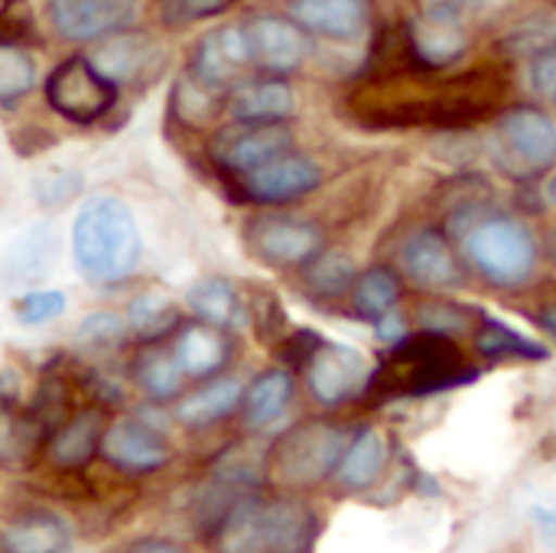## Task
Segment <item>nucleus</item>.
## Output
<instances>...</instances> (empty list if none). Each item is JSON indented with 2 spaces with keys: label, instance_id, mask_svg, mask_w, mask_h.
<instances>
[{
  "label": "nucleus",
  "instance_id": "f257e3e1",
  "mask_svg": "<svg viewBox=\"0 0 556 553\" xmlns=\"http://www.w3.org/2000/svg\"><path fill=\"white\" fill-rule=\"evenodd\" d=\"M450 225L453 228L446 235L485 284L498 290H518L534 277L541 251L521 218L505 212H479L469 205L456 212Z\"/></svg>",
  "mask_w": 556,
  "mask_h": 553
},
{
  "label": "nucleus",
  "instance_id": "f03ea898",
  "mask_svg": "<svg viewBox=\"0 0 556 553\" xmlns=\"http://www.w3.org/2000/svg\"><path fill=\"white\" fill-rule=\"evenodd\" d=\"M479 372L466 362L459 345L450 336L417 332L404 336L388 349L381 365L371 372L368 391L381 401L394 398H433L450 388H463Z\"/></svg>",
  "mask_w": 556,
  "mask_h": 553
},
{
  "label": "nucleus",
  "instance_id": "7ed1b4c3",
  "mask_svg": "<svg viewBox=\"0 0 556 553\" xmlns=\"http://www.w3.org/2000/svg\"><path fill=\"white\" fill-rule=\"evenodd\" d=\"M140 228L130 205L117 196L85 202L72 225V257L85 280L121 284L137 271Z\"/></svg>",
  "mask_w": 556,
  "mask_h": 553
},
{
  "label": "nucleus",
  "instance_id": "20e7f679",
  "mask_svg": "<svg viewBox=\"0 0 556 553\" xmlns=\"http://www.w3.org/2000/svg\"><path fill=\"white\" fill-rule=\"evenodd\" d=\"M316 512L300 499H238L218 521V553H309Z\"/></svg>",
  "mask_w": 556,
  "mask_h": 553
},
{
  "label": "nucleus",
  "instance_id": "39448f33",
  "mask_svg": "<svg viewBox=\"0 0 556 553\" xmlns=\"http://www.w3.org/2000/svg\"><path fill=\"white\" fill-rule=\"evenodd\" d=\"M352 440L349 427L329 420H306L290 427L270 450L267 473L287 489H309L329 479Z\"/></svg>",
  "mask_w": 556,
  "mask_h": 553
},
{
  "label": "nucleus",
  "instance_id": "423d86ee",
  "mask_svg": "<svg viewBox=\"0 0 556 553\" xmlns=\"http://www.w3.org/2000/svg\"><path fill=\"white\" fill-rule=\"evenodd\" d=\"M492 147L518 179L541 176L556 166V121L538 104H511L492 124Z\"/></svg>",
  "mask_w": 556,
  "mask_h": 553
},
{
  "label": "nucleus",
  "instance_id": "0eeeda50",
  "mask_svg": "<svg viewBox=\"0 0 556 553\" xmlns=\"http://www.w3.org/2000/svg\"><path fill=\"white\" fill-rule=\"evenodd\" d=\"M303 372H306V388L313 401L323 407H342L355 401L358 394L368 391V381H371V368L362 352L342 342H326V339H319V345L309 352V359L303 362Z\"/></svg>",
  "mask_w": 556,
  "mask_h": 553
},
{
  "label": "nucleus",
  "instance_id": "6e6552de",
  "mask_svg": "<svg viewBox=\"0 0 556 553\" xmlns=\"http://www.w3.org/2000/svg\"><path fill=\"white\" fill-rule=\"evenodd\" d=\"M323 186V169L306 153H283L251 173L235 176V196L251 205H287Z\"/></svg>",
  "mask_w": 556,
  "mask_h": 553
},
{
  "label": "nucleus",
  "instance_id": "1a4fd4ad",
  "mask_svg": "<svg viewBox=\"0 0 556 553\" xmlns=\"http://www.w3.org/2000/svg\"><path fill=\"white\" fill-rule=\"evenodd\" d=\"M46 101L62 117L75 124H91L114 104V85L88 59L75 55L49 75Z\"/></svg>",
  "mask_w": 556,
  "mask_h": 553
},
{
  "label": "nucleus",
  "instance_id": "9d476101",
  "mask_svg": "<svg viewBox=\"0 0 556 553\" xmlns=\"http://www.w3.org/2000/svg\"><path fill=\"white\" fill-rule=\"evenodd\" d=\"M248 244L270 267H306L326 248V235L300 215H261L248 225Z\"/></svg>",
  "mask_w": 556,
  "mask_h": 553
},
{
  "label": "nucleus",
  "instance_id": "9b49d317",
  "mask_svg": "<svg viewBox=\"0 0 556 553\" xmlns=\"http://www.w3.org/2000/svg\"><path fill=\"white\" fill-rule=\"evenodd\" d=\"M293 150V130L290 124H235L225 127L212 147L208 156L225 176H241L251 173L283 153Z\"/></svg>",
  "mask_w": 556,
  "mask_h": 553
},
{
  "label": "nucleus",
  "instance_id": "f8f14e48",
  "mask_svg": "<svg viewBox=\"0 0 556 553\" xmlns=\"http://www.w3.org/2000/svg\"><path fill=\"white\" fill-rule=\"evenodd\" d=\"M401 271L420 290H456L466 284V261L453 238L437 228H417L401 248Z\"/></svg>",
  "mask_w": 556,
  "mask_h": 553
},
{
  "label": "nucleus",
  "instance_id": "ddd939ff",
  "mask_svg": "<svg viewBox=\"0 0 556 553\" xmlns=\"http://www.w3.org/2000/svg\"><path fill=\"white\" fill-rule=\"evenodd\" d=\"M241 33L248 42L251 65L264 68L270 75L296 72L309 55V33L300 29L287 16H274V13L251 16L241 23Z\"/></svg>",
  "mask_w": 556,
  "mask_h": 553
},
{
  "label": "nucleus",
  "instance_id": "4468645a",
  "mask_svg": "<svg viewBox=\"0 0 556 553\" xmlns=\"http://www.w3.org/2000/svg\"><path fill=\"white\" fill-rule=\"evenodd\" d=\"M137 0H49L46 13L62 39L85 42L127 29L137 20Z\"/></svg>",
  "mask_w": 556,
  "mask_h": 553
},
{
  "label": "nucleus",
  "instance_id": "2eb2a0df",
  "mask_svg": "<svg viewBox=\"0 0 556 553\" xmlns=\"http://www.w3.org/2000/svg\"><path fill=\"white\" fill-rule=\"evenodd\" d=\"M98 453L111 466H117L121 473H134L137 476V473H153V469L166 466L169 443H166V437L156 427L137 420V417H121V420L104 427Z\"/></svg>",
  "mask_w": 556,
  "mask_h": 553
},
{
  "label": "nucleus",
  "instance_id": "dca6fc26",
  "mask_svg": "<svg viewBox=\"0 0 556 553\" xmlns=\"http://www.w3.org/2000/svg\"><path fill=\"white\" fill-rule=\"evenodd\" d=\"M248 65H251V55H248V42H244L241 26H218V29H212V33H205L199 39L192 65H189V75L199 85L222 91Z\"/></svg>",
  "mask_w": 556,
  "mask_h": 553
},
{
  "label": "nucleus",
  "instance_id": "f3484780",
  "mask_svg": "<svg viewBox=\"0 0 556 553\" xmlns=\"http://www.w3.org/2000/svg\"><path fill=\"white\" fill-rule=\"evenodd\" d=\"M404 39L410 49V59L420 72H443L456 65L469 49V33L456 20H437V16H417L404 23Z\"/></svg>",
  "mask_w": 556,
  "mask_h": 553
},
{
  "label": "nucleus",
  "instance_id": "a211bd4d",
  "mask_svg": "<svg viewBox=\"0 0 556 553\" xmlns=\"http://www.w3.org/2000/svg\"><path fill=\"white\" fill-rule=\"evenodd\" d=\"M228 111L238 124H287L296 111V95L283 75L241 81L228 95Z\"/></svg>",
  "mask_w": 556,
  "mask_h": 553
},
{
  "label": "nucleus",
  "instance_id": "6ab92c4d",
  "mask_svg": "<svg viewBox=\"0 0 556 553\" xmlns=\"http://www.w3.org/2000/svg\"><path fill=\"white\" fill-rule=\"evenodd\" d=\"M290 20L326 39H355L371 26V0H290Z\"/></svg>",
  "mask_w": 556,
  "mask_h": 553
},
{
  "label": "nucleus",
  "instance_id": "aec40b11",
  "mask_svg": "<svg viewBox=\"0 0 556 553\" xmlns=\"http://www.w3.org/2000/svg\"><path fill=\"white\" fill-rule=\"evenodd\" d=\"M91 65L111 85L114 81H147L166 65V49L147 33H130V36H121V39L101 46L94 52Z\"/></svg>",
  "mask_w": 556,
  "mask_h": 553
},
{
  "label": "nucleus",
  "instance_id": "412c9836",
  "mask_svg": "<svg viewBox=\"0 0 556 553\" xmlns=\"http://www.w3.org/2000/svg\"><path fill=\"white\" fill-rule=\"evenodd\" d=\"M388 456H391L388 437L381 430H375V427H362V430L352 433V440H349V447H345V453H342L332 476L345 492H365L384 476Z\"/></svg>",
  "mask_w": 556,
  "mask_h": 553
},
{
  "label": "nucleus",
  "instance_id": "4be33fe9",
  "mask_svg": "<svg viewBox=\"0 0 556 553\" xmlns=\"http://www.w3.org/2000/svg\"><path fill=\"white\" fill-rule=\"evenodd\" d=\"M101 437H104V414L98 407L78 411L52 430L46 443L49 463L59 469H81L98 453Z\"/></svg>",
  "mask_w": 556,
  "mask_h": 553
},
{
  "label": "nucleus",
  "instance_id": "5701e85b",
  "mask_svg": "<svg viewBox=\"0 0 556 553\" xmlns=\"http://www.w3.org/2000/svg\"><path fill=\"white\" fill-rule=\"evenodd\" d=\"M173 359L186 378H208L222 372L231 359V345L222 329L208 323H189L179 329L173 342Z\"/></svg>",
  "mask_w": 556,
  "mask_h": 553
},
{
  "label": "nucleus",
  "instance_id": "b1692460",
  "mask_svg": "<svg viewBox=\"0 0 556 553\" xmlns=\"http://www.w3.org/2000/svg\"><path fill=\"white\" fill-rule=\"evenodd\" d=\"M7 553H72V528L49 512L26 515L3 531Z\"/></svg>",
  "mask_w": 556,
  "mask_h": 553
},
{
  "label": "nucleus",
  "instance_id": "393cba45",
  "mask_svg": "<svg viewBox=\"0 0 556 553\" xmlns=\"http://www.w3.org/2000/svg\"><path fill=\"white\" fill-rule=\"evenodd\" d=\"M293 401V375L287 368H274V372H264L241 398V414H244V424L254 427V430H264L270 424H277L287 407Z\"/></svg>",
  "mask_w": 556,
  "mask_h": 553
},
{
  "label": "nucleus",
  "instance_id": "a878e982",
  "mask_svg": "<svg viewBox=\"0 0 556 553\" xmlns=\"http://www.w3.org/2000/svg\"><path fill=\"white\" fill-rule=\"evenodd\" d=\"M352 310L358 319H368V323H378L381 316L394 313L401 297H404V280L394 267H368L365 274L355 277L352 284Z\"/></svg>",
  "mask_w": 556,
  "mask_h": 553
},
{
  "label": "nucleus",
  "instance_id": "bb28decb",
  "mask_svg": "<svg viewBox=\"0 0 556 553\" xmlns=\"http://www.w3.org/2000/svg\"><path fill=\"white\" fill-rule=\"evenodd\" d=\"M241 398H244V388L238 378H215L205 388L182 398L176 407V417L186 427H212L225 420L228 414H235L241 407Z\"/></svg>",
  "mask_w": 556,
  "mask_h": 553
},
{
  "label": "nucleus",
  "instance_id": "cd10ccee",
  "mask_svg": "<svg viewBox=\"0 0 556 553\" xmlns=\"http://www.w3.org/2000/svg\"><path fill=\"white\" fill-rule=\"evenodd\" d=\"M186 303L199 316V323H208L215 329H231L244 319L241 293L225 277H205V280L192 284L186 293Z\"/></svg>",
  "mask_w": 556,
  "mask_h": 553
},
{
  "label": "nucleus",
  "instance_id": "c85d7f7f",
  "mask_svg": "<svg viewBox=\"0 0 556 553\" xmlns=\"http://www.w3.org/2000/svg\"><path fill=\"white\" fill-rule=\"evenodd\" d=\"M476 349L489 362H544L551 355L541 342L521 336L498 319H482V326L476 329Z\"/></svg>",
  "mask_w": 556,
  "mask_h": 553
},
{
  "label": "nucleus",
  "instance_id": "c756f323",
  "mask_svg": "<svg viewBox=\"0 0 556 553\" xmlns=\"http://www.w3.org/2000/svg\"><path fill=\"white\" fill-rule=\"evenodd\" d=\"M39 440H42V424L33 414L20 411L13 401L0 398V466L3 469L23 466L39 447Z\"/></svg>",
  "mask_w": 556,
  "mask_h": 553
},
{
  "label": "nucleus",
  "instance_id": "7c9ffc66",
  "mask_svg": "<svg viewBox=\"0 0 556 553\" xmlns=\"http://www.w3.org/2000/svg\"><path fill=\"white\" fill-rule=\"evenodd\" d=\"M134 378L140 385L143 394H150L153 401H169L179 398L182 391V368L173 359V349H160V345H147L137 352L134 359Z\"/></svg>",
  "mask_w": 556,
  "mask_h": 553
},
{
  "label": "nucleus",
  "instance_id": "2f4dec72",
  "mask_svg": "<svg viewBox=\"0 0 556 553\" xmlns=\"http://www.w3.org/2000/svg\"><path fill=\"white\" fill-rule=\"evenodd\" d=\"M179 329V306L163 293H143L127 306V332L143 342H156L166 332Z\"/></svg>",
  "mask_w": 556,
  "mask_h": 553
},
{
  "label": "nucleus",
  "instance_id": "473e14b6",
  "mask_svg": "<svg viewBox=\"0 0 556 553\" xmlns=\"http://www.w3.org/2000/svg\"><path fill=\"white\" fill-rule=\"evenodd\" d=\"M355 261L345 251H319L306 267H303V280L316 297H342L352 290L355 284Z\"/></svg>",
  "mask_w": 556,
  "mask_h": 553
},
{
  "label": "nucleus",
  "instance_id": "72a5a7b5",
  "mask_svg": "<svg viewBox=\"0 0 556 553\" xmlns=\"http://www.w3.org/2000/svg\"><path fill=\"white\" fill-rule=\"evenodd\" d=\"M36 85V62L26 49L0 46V101H13Z\"/></svg>",
  "mask_w": 556,
  "mask_h": 553
},
{
  "label": "nucleus",
  "instance_id": "f704fd0d",
  "mask_svg": "<svg viewBox=\"0 0 556 553\" xmlns=\"http://www.w3.org/2000/svg\"><path fill=\"white\" fill-rule=\"evenodd\" d=\"M176 104H179L182 121L202 124V121H208V117L218 111L222 98H218L215 88H205V85H199L192 75H186V81H179V88H176Z\"/></svg>",
  "mask_w": 556,
  "mask_h": 553
},
{
  "label": "nucleus",
  "instance_id": "c9c22d12",
  "mask_svg": "<svg viewBox=\"0 0 556 553\" xmlns=\"http://www.w3.org/2000/svg\"><path fill=\"white\" fill-rule=\"evenodd\" d=\"M68 300L62 290H29L16 300V319L23 326H42L65 313Z\"/></svg>",
  "mask_w": 556,
  "mask_h": 553
},
{
  "label": "nucleus",
  "instance_id": "e433bc0d",
  "mask_svg": "<svg viewBox=\"0 0 556 553\" xmlns=\"http://www.w3.org/2000/svg\"><path fill=\"white\" fill-rule=\"evenodd\" d=\"M528 85L534 98L556 104V39L541 42L528 59Z\"/></svg>",
  "mask_w": 556,
  "mask_h": 553
},
{
  "label": "nucleus",
  "instance_id": "4c0bfd02",
  "mask_svg": "<svg viewBox=\"0 0 556 553\" xmlns=\"http://www.w3.org/2000/svg\"><path fill=\"white\" fill-rule=\"evenodd\" d=\"M124 332H127V319H121L117 313H91L75 329V342L91 345V349H104V345L121 342Z\"/></svg>",
  "mask_w": 556,
  "mask_h": 553
},
{
  "label": "nucleus",
  "instance_id": "58836bf2",
  "mask_svg": "<svg viewBox=\"0 0 556 553\" xmlns=\"http://www.w3.org/2000/svg\"><path fill=\"white\" fill-rule=\"evenodd\" d=\"M231 3L235 0H160V20L166 26H189L195 20L225 13Z\"/></svg>",
  "mask_w": 556,
  "mask_h": 553
},
{
  "label": "nucleus",
  "instance_id": "ea45409f",
  "mask_svg": "<svg viewBox=\"0 0 556 553\" xmlns=\"http://www.w3.org/2000/svg\"><path fill=\"white\" fill-rule=\"evenodd\" d=\"M29 33L26 0H0V46H16Z\"/></svg>",
  "mask_w": 556,
  "mask_h": 553
},
{
  "label": "nucleus",
  "instance_id": "a19ab883",
  "mask_svg": "<svg viewBox=\"0 0 556 553\" xmlns=\"http://www.w3.org/2000/svg\"><path fill=\"white\" fill-rule=\"evenodd\" d=\"M420 319H424V332H437V336H450V332L466 329L463 310L453 303H427L420 310Z\"/></svg>",
  "mask_w": 556,
  "mask_h": 553
},
{
  "label": "nucleus",
  "instance_id": "79ce46f5",
  "mask_svg": "<svg viewBox=\"0 0 556 553\" xmlns=\"http://www.w3.org/2000/svg\"><path fill=\"white\" fill-rule=\"evenodd\" d=\"M479 0H420V13L424 16H437V20H456V23H463L466 13Z\"/></svg>",
  "mask_w": 556,
  "mask_h": 553
},
{
  "label": "nucleus",
  "instance_id": "37998d69",
  "mask_svg": "<svg viewBox=\"0 0 556 553\" xmlns=\"http://www.w3.org/2000/svg\"><path fill=\"white\" fill-rule=\"evenodd\" d=\"M375 332H378V339H381L384 345H394V342H401V339L407 336V323H404V316L394 310V313H388V316H381V319L375 323Z\"/></svg>",
  "mask_w": 556,
  "mask_h": 553
},
{
  "label": "nucleus",
  "instance_id": "c03bdc74",
  "mask_svg": "<svg viewBox=\"0 0 556 553\" xmlns=\"http://www.w3.org/2000/svg\"><path fill=\"white\" fill-rule=\"evenodd\" d=\"M531 518H534V528H538L541 541H544L551 551H556V505H541V508H534Z\"/></svg>",
  "mask_w": 556,
  "mask_h": 553
},
{
  "label": "nucleus",
  "instance_id": "a18cd8bd",
  "mask_svg": "<svg viewBox=\"0 0 556 553\" xmlns=\"http://www.w3.org/2000/svg\"><path fill=\"white\" fill-rule=\"evenodd\" d=\"M127 553H186V548H179L166 538H143V541H134Z\"/></svg>",
  "mask_w": 556,
  "mask_h": 553
},
{
  "label": "nucleus",
  "instance_id": "49530a36",
  "mask_svg": "<svg viewBox=\"0 0 556 553\" xmlns=\"http://www.w3.org/2000/svg\"><path fill=\"white\" fill-rule=\"evenodd\" d=\"M534 319H538V326H541V329H544V332H547L551 339H556V303H547V306H541Z\"/></svg>",
  "mask_w": 556,
  "mask_h": 553
},
{
  "label": "nucleus",
  "instance_id": "de8ad7c7",
  "mask_svg": "<svg viewBox=\"0 0 556 553\" xmlns=\"http://www.w3.org/2000/svg\"><path fill=\"white\" fill-rule=\"evenodd\" d=\"M551 199H554V202H556V173H554V176H551Z\"/></svg>",
  "mask_w": 556,
  "mask_h": 553
}]
</instances>
